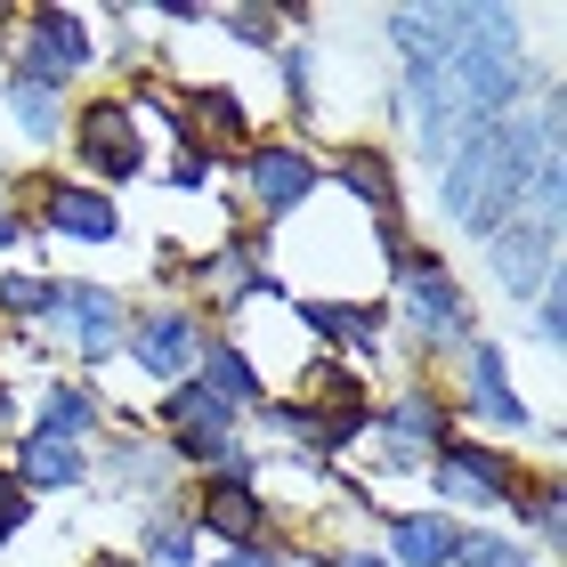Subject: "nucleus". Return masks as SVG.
Here are the masks:
<instances>
[{"label":"nucleus","mask_w":567,"mask_h":567,"mask_svg":"<svg viewBox=\"0 0 567 567\" xmlns=\"http://www.w3.org/2000/svg\"><path fill=\"white\" fill-rule=\"evenodd\" d=\"M405 292H414V317L430 341H462L471 332V300H462V284L437 260H405Z\"/></svg>","instance_id":"6"},{"label":"nucleus","mask_w":567,"mask_h":567,"mask_svg":"<svg viewBox=\"0 0 567 567\" xmlns=\"http://www.w3.org/2000/svg\"><path fill=\"white\" fill-rule=\"evenodd\" d=\"M462 122L486 131L511 97H519V17L511 9H454V49H446Z\"/></svg>","instance_id":"2"},{"label":"nucleus","mask_w":567,"mask_h":567,"mask_svg":"<svg viewBox=\"0 0 567 567\" xmlns=\"http://www.w3.org/2000/svg\"><path fill=\"white\" fill-rule=\"evenodd\" d=\"M398 559L405 567H446L454 559V527L446 519H437V511H398Z\"/></svg>","instance_id":"14"},{"label":"nucleus","mask_w":567,"mask_h":567,"mask_svg":"<svg viewBox=\"0 0 567 567\" xmlns=\"http://www.w3.org/2000/svg\"><path fill=\"white\" fill-rule=\"evenodd\" d=\"M17 244V219H9V203H0V251H9Z\"/></svg>","instance_id":"29"},{"label":"nucleus","mask_w":567,"mask_h":567,"mask_svg":"<svg viewBox=\"0 0 567 567\" xmlns=\"http://www.w3.org/2000/svg\"><path fill=\"white\" fill-rule=\"evenodd\" d=\"M300 317H308V332H324V341H349V349H381V308H341V300H308Z\"/></svg>","instance_id":"15"},{"label":"nucleus","mask_w":567,"mask_h":567,"mask_svg":"<svg viewBox=\"0 0 567 567\" xmlns=\"http://www.w3.org/2000/svg\"><path fill=\"white\" fill-rule=\"evenodd\" d=\"M41 212H49V227H58V236H82V244H106L114 227H122V212H114L97 187H49Z\"/></svg>","instance_id":"11"},{"label":"nucleus","mask_w":567,"mask_h":567,"mask_svg":"<svg viewBox=\"0 0 567 567\" xmlns=\"http://www.w3.org/2000/svg\"><path fill=\"white\" fill-rule=\"evenodd\" d=\"M341 178H349V187H357V195H365V203H381V219H390V212H398V178H390V163H381V154H373V146H357V154H349V163H341Z\"/></svg>","instance_id":"20"},{"label":"nucleus","mask_w":567,"mask_h":567,"mask_svg":"<svg viewBox=\"0 0 567 567\" xmlns=\"http://www.w3.org/2000/svg\"><path fill=\"white\" fill-rule=\"evenodd\" d=\"M559 146V106H544L535 122H486V131H471L454 146V163H446V212L471 227V236H503L511 219H519V203H527V178L535 163Z\"/></svg>","instance_id":"1"},{"label":"nucleus","mask_w":567,"mask_h":567,"mask_svg":"<svg viewBox=\"0 0 567 567\" xmlns=\"http://www.w3.org/2000/svg\"><path fill=\"white\" fill-rule=\"evenodd\" d=\"M82 154L114 178V187H122V178H138L146 154H138V122H131V106H122V97H97V106L82 114Z\"/></svg>","instance_id":"4"},{"label":"nucleus","mask_w":567,"mask_h":567,"mask_svg":"<svg viewBox=\"0 0 567 567\" xmlns=\"http://www.w3.org/2000/svg\"><path fill=\"white\" fill-rule=\"evenodd\" d=\"M0 308H9V317H49V308H58V284H41V276H0Z\"/></svg>","instance_id":"22"},{"label":"nucleus","mask_w":567,"mask_h":567,"mask_svg":"<svg viewBox=\"0 0 567 567\" xmlns=\"http://www.w3.org/2000/svg\"><path fill=\"white\" fill-rule=\"evenodd\" d=\"M146 551L163 559V567H195V527H178V519H154V527H146Z\"/></svg>","instance_id":"24"},{"label":"nucleus","mask_w":567,"mask_h":567,"mask_svg":"<svg viewBox=\"0 0 567 567\" xmlns=\"http://www.w3.org/2000/svg\"><path fill=\"white\" fill-rule=\"evenodd\" d=\"M454 559L462 567H527L519 544H503V535H454Z\"/></svg>","instance_id":"23"},{"label":"nucleus","mask_w":567,"mask_h":567,"mask_svg":"<svg viewBox=\"0 0 567 567\" xmlns=\"http://www.w3.org/2000/svg\"><path fill=\"white\" fill-rule=\"evenodd\" d=\"M341 567H390V559H373V551H357V559H341Z\"/></svg>","instance_id":"30"},{"label":"nucleus","mask_w":567,"mask_h":567,"mask_svg":"<svg viewBox=\"0 0 567 567\" xmlns=\"http://www.w3.org/2000/svg\"><path fill=\"white\" fill-rule=\"evenodd\" d=\"M203 527H219L227 544H260L268 535V511H260V495H251V486H227V478H212L203 486Z\"/></svg>","instance_id":"12"},{"label":"nucleus","mask_w":567,"mask_h":567,"mask_svg":"<svg viewBox=\"0 0 567 567\" xmlns=\"http://www.w3.org/2000/svg\"><path fill=\"white\" fill-rule=\"evenodd\" d=\"M9 114L24 122V138H58V122H65L58 90H49V82H24V73L9 82Z\"/></svg>","instance_id":"19"},{"label":"nucleus","mask_w":567,"mask_h":567,"mask_svg":"<svg viewBox=\"0 0 567 567\" xmlns=\"http://www.w3.org/2000/svg\"><path fill=\"white\" fill-rule=\"evenodd\" d=\"M551 244H559V227H535V219L519 227V219H511L495 236V276L511 284V292H535V284L551 276Z\"/></svg>","instance_id":"9"},{"label":"nucleus","mask_w":567,"mask_h":567,"mask_svg":"<svg viewBox=\"0 0 567 567\" xmlns=\"http://www.w3.org/2000/svg\"><path fill=\"white\" fill-rule=\"evenodd\" d=\"M73 478H82V446L73 437H49V430L24 437V478L17 486H73Z\"/></svg>","instance_id":"17"},{"label":"nucleus","mask_w":567,"mask_h":567,"mask_svg":"<svg viewBox=\"0 0 567 567\" xmlns=\"http://www.w3.org/2000/svg\"><path fill=\"white\" fill-rule=\"evenodd\" d=\"M24 511H33V495H24V486H17L9 471H0V544H9V535L24 527Z\"/></svg>","instance_id":"25"},{"label":"nucleus","mask_w":567,"mask_h":567,"mask_svg":"<svg viewBox=\"0 0 567 567\" xmlns=\"http://www.w3.org/2000/svg\"><path fill=\"white\" fill-rule=\"evenodd\" d=\"M511 486H519V471H511L495 446H454V437H446V454H437V495H446V503L478 511V503H503Z\"/></svg>","instance_id":"3"},{"label":"nucleus","mask_w":567,"mask_h":567,"mask_svg":"<svg viewBox=\"0 0 567 567\" xmlns=\"http://www.w3.org/2000/svg\"><path fill=\"white\" fill-rule=\"evenodd\" d=\"M90 422H97V405H90L82 390H49V405H41V430H49V437H82Z\"/></svg>","instance_id":"21"},{"label":"nucleus","mask_w":567,"mask_h":567,"mask_svg":"<svg viewBox=\"0 0 567 567\" xmlns=\"http://www.w3.org/2000/svg\"><path fill=\"white\" fill-rule=\"evenodd\" d=\"M82 65H90L82 17H65V9H41V17H33V41H24V82H49V90H58L65 73H82Z\"/></svg>","instance_id":"5"},{"label":"nucleus","mask_w":567,"mask_h":567,"mask_svg":"<svg viewBox=\"0 0 567 567\" xmlns=\"http://www.w3.org/2000/svg\"><path fill=\"white\" fill-rule=\"evenodd\" d=\"M471 405H478L486 422H511V430L527 422V405L511 398V381H503V357H495V349H471Z\"/></svg>","instance_id":"18"},{"label":"nucleus","mask_w":567,"mask_h":567,"mask_svg":"<svg viewBox=\"0 0 567 567\" xmlns=\"http://www.w3.org/2000/svg\"><path fill=\"white\" fill-rule=\"evenodd\" d=\"M244 187L260 195V212H292V203L317 187V163L292 146H244Z\"/></svg>","instance_id":"7"},{"label":"nucleus","mask_w":567,"mask_h":567,"mask_svg":"<svg viewBox=\"0 0 567 567\" xmlns=\"http://www.w3.org/2000/svg\"><path fill=\"white\" fill-rule=\"evenodd\" d=\"M49 317L73 324L82 357H114V349H122V300L97 292V284H58V308H49Z\"/></svg>","instance_id":"8"},{"label":"nucleus","mask_w":567,"mask_h":567,"mask_svg":"<svg viewBox=\"0 0 567 567\" xmlns=\"http://www.w3.org/2000/svg\"><path fill=\"white\" fill-rule=\"evenodd\" d=\"M227 24H236V33H244V41H268V33H276V24H268L260 9H236V17H227Z\"/></svg>","instance_id":"27"},{"label":"nucleus","mask_w":567,"mask_h":567,"mask_svg":"<svg viewBox=\"0 0 567 567\" xmlns=\"http://www.w3.org/2000/svg\"><path fill=\"white\" fill-rule=\"evenodd\" d=\"M212 178V154L203 146H178V163H171V187H203Z\"/></svg>","instance_id":"26"},{"label":"nucleus","mask_w":567,"mask_h":567,"mask_svg":"<svg viewBox=\"0 0 567 567\" xmlns=\"http://www.w3.org/2000/svg\"><path fill=\"white\" fill-rule=\"evenodd\" d=\"M381 437H390L398 462H414V454H430V446H446V414L414 390V398H398L390 414H381Z\"/></svg>","instance_id":"13"},{"label":"nucleus","mask_w":567,"mask_h":567,"mask_svg":"<svg viewBox=\"0 0 567 567\" xmlns=\"http://www.w3.org/2000/svg\"><path fill=\"white\" fill-rule=\"evenodd\" d=\"M138 357H146L154 373L187 381V373L203 365V332H195V317H178V308H163V317H146V324H138Z\"/></svg>","instance_id":"10"},{"label":"nucleus","mask_w":567,"mask_h":567,"mask_svg":"<svg viewBox=\"0 0 567 567\" xmlns=\"http://www.w3.org/2000/svg\"><path fill=\"white\" fill-rule=\"evenodd\" d=\"M203 390H212L219 405H227V414H236V405H251V398H260V373H251V357L244 349H203Z\"/></svg>","instance_id":"16"},{"label":"nucleus","mask_w":567,"mask_h":567,"mask_svg":"<svg viewBox=\"0 0 567 567\" xmlns=\"http://www.w3.org/2000/svg\"><path fill=\"white\" fill-rule=\"evenodd\" d=\"M219 567H276V551H260V544H244V551H227Z\"/></svg>","instance_id":"28"}]
</instances>
